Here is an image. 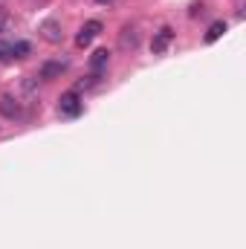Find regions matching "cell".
<instances>
[{
  "mask_svg": "<svg viewBox=\"0 0 246 249\" xmlns=\"http://www.w3.org/2000/svg\"><path fill=\"white\" fill-rule=\"evenodd\" d=\"M96 3H105V6H107V3H113V0H96Z\"/></svg>",
  "mask_w": 246,
  "mask_h": 249,
  "instance_id": "4fadbf2b",
  "label": "cell"
},
{
  "mask_svg": "<svg viewBox=\"0 0 246 249\" xmlns=\"http://www.w3.org/2000/svg\"><path fill=\"white\" fill-rule=\"evenodd\" d=\"M0 113H3L6 119H15V116L20 113V105H18L12 96H3V99H0Z\"/></svg>",
  "mask_w": 246,
  "mask_h": 249,
  "instance_id": "8992f818",
  "label": "cell"
},
{
  "mask_svg": "<svg viewBox=\"0 0 246 249\" xmlns=\"http://www.w3.org/2000/svg\"><path fill=\"white\" fill-rule=\"evenodd\" d=\"M171 38H174V32H171L168 26H162V29L157 32V38L151 41V50H154V55H162V53L168 50V44H171Z\"/></svg>",
  "mask_w": 246,
  "mask_h": 249,
  "instance_id": "3957f363",
  "label": "cell"
},
{
  "mask_svg": "<svg viewBox=\"0 0 246 249\" xmlns=\"http://www.w3.org/2000/svg\"><path fill=\"white\" fill-rule=\"evenodd\" d=\"M122 44H124V47H127V44H130V47H136V32H133V29H124Z\"/></svg>",
  "mask_w": 246,
  "mask_h": 249,
  "instance_id": "30bf717a",
  "label": "cell"
},
{
  "mask_svg": "<svg viewBox=\"0 0 246 249\" xmlns=\"http://www.w3.org/2000/svg\"><path fill=\"white\" fill-rule=\"evenodd\" d=\"M6 53H9V58H26L29 55V44L26 41H18V44L6 47Z\"/></svg>",
  "mask_w": 246,
  "mask_h": 249,
  "instance_id": "9c48e42d",
  "label": "cell"
},
{
  "mask_svg": "<svg viewBox=\"0 0 246 249\" xmlns=\"http://www.w3.org/2000/svg\"><path fill=\"white\" fill-rule=\"evenodd\" d=\"M64 70H67V61H47L44 67H41V72H38V75L50 81V78H55V75H61Z\"/></svg>",
  "mask_w": 246,
  "mask_h": 249,
  "instance_id": "5b68a950",
  "label": "cell"
},
{
  "mask_svg": "<svg viewBox=\"0 0 246 249\" xmlns=\"http://www.w3.org/2000/svg\"><path fill=\"white\" fill-rule=\"evenodd\" d=\"M41 35H44L50 44H61V38H64L61 23H58V20H44V23H41Z\"/></svg>",
  "mask_w": 246,
  "mask_h": 249,
  "instance_id": "277c9868",
  "label": "cell"
},
{
  "mask_svg": "<svg viewBox=\"0 0 246 249\" xmlns=\"http://www.w3.org/2000/svg\"><path fill=\"white\" fill-rule=\"evenodd\" d=\"M105 67H107V50H96V53H93V58H90V70L99 75Z\"/></svg>",
  "mask_w": 246,
  "mask_h": 249,
  "instance_id": "52a82bcc",
  "label": "cell"
},
{
  "mask_svg": "<svg viewBox=\"0 0 246 249\" xmlns=\"http://www.w3.org/2000/svg\"><path fill=\"white\" fill-rule=\"evenodd\" d=\"M3 26H6V12L0 9V32H3Z\"/></svg>",
  "mask_w": 246,
  "mask_h": 249,
  "instance_id": "8fae6325",
  "label": "cell"
},
{
  "mask_svg": "<svg viewBox=\"0 0 246 249\" xmlns=\"http://www.w3.org/2000/svg\"><path fill=\"white\" fill-rule=\"evenodd\" d=\"M3 58H6V47H0V61H3Z\"/></svg>",
  "mask_w": 246,
  "mask_h": 249,
  "instance_id": "7c38bea8",
  "label": "cell"
},
{
  "mask_svg": "<svg viewBox=\"0 0 246 249\" xmlns=\"http://www.w3.org/2000/svg\"><path fill=\"white\" fill-rule=\"evenodd\" d=\"M81 110H84V105H81V99H78V93H75V90L64 93L61 99H58V113H61V116H70V119H75Z\"/></svg>",
  "mask_w": 246,
  "mask_h": 249,
  "instance_id": "6da1fadb",
  "label": "cell"
},
{
  "mask_svg": "<svg viewBox=\"0 0 246 249\" xmlns=\"http://www.w3.org/2000/svg\"><path fill=\"white\" fill-rule=\"evenodd\" d=\"M99 32H102V23H99V20H87V23L78 29V35H75V44H78V47H87V44H90V41H93Z\"/></svg>",
  "mask_w": 246,
  "mask_h": 249,
  "instance_id": "7a4b0ae2",
  "label": "cell"
},
{
  "mask_svg": "<svg viewBox=\"0 0 246 249\" xmlns=\"http://www.w3.org/2000/svg\"><path fill=\"white\" fill-rule=\"evenodd\" d=\"M223 32H226V23H223V20H214V23L209 26V32H206V44H214Z\"/></svg>",
  "mask_w": 246,
  "mask_h": 249,
  "instance_id": "ba28073f",
  "label": "cell"
}]
</instances>
